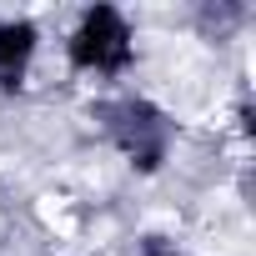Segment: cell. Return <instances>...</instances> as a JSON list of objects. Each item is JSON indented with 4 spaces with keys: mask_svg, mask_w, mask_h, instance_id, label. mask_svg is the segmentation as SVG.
<instances>
[{
    "mask_svg": "<svg viewBox=\"0 0 256 256\" xmlns=\"http://www.w3.org/2000/svg\"><path fill=\"white\" fill-rule=\"evenodd\" d=\"M100 131L106 141L131 161L136 171H161L166 151H171V120L156 100L146 96H120V100H106L100 106Z\"/></svg>",
    "mask_w": 256,
    "mask_h": 256,
    "instance_id": "1",
    "label": "cell"
},
{
    "mask_svg": "<svg viewBox=\"0 0 256 256\" xmlns=\"http://www.w3.org/2000/svg\"><path fill=\"white\" fill-rule=\"evenodd\" d=\"M136 256H186L176 241H166V236H146L141 246H136Z\"/></svg>",
    "mask_w": 256,
    "mask_h": 256,
    "instance_id": "4",
    "label": "cell"
},
{
    "mask_svg": "<svg viewBox=\"0 0 256 256\" xmlns=\"http://www.w3.org/2000/svg\"><path fill=\"white\" fill-rule=\"evenodd\" d=\"M66 56L80 76H126L136 60V36H131V20H126L116 6H90L80 10L70 40H66Z\"/></svg>",
    "mask_w": 256,
    "mask_h": 256,
    "instance_id": "2",
    "label": "cell"
},
{
    "mask_svg": "<svg viewBox=\"0 0 256 256\" xmlns=\"http://www.w3.org/2000/svg\"><path fill=\"white\" fill-rule=\"evenodd\" d=\"M36 26L30 20H0V86H20L30 56H36Z\"/></svg>",
    "mask_w": 256,
    "mask_h": 256,
    "instance_id": "3",
    "label": "cell"
}]
</instances>
